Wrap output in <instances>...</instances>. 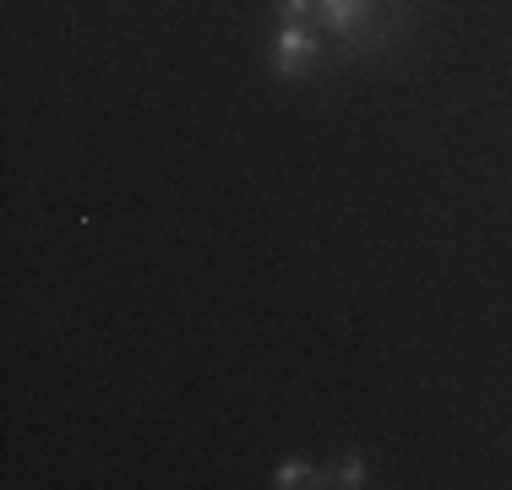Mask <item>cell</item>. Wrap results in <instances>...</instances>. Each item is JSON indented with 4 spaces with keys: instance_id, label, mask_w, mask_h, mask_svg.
I'll return each mask as SVG.
<instances>
[{
    "instance_id": "2",
    "label": "cell",
    "mask_w": 512,
    "mask_h": 490,
    "mask_svg": "<svg viewBox=\"0 0 512 490\" xmlns=\"http://www.w3.org/2000/svg\"><path fill=\"white\" fill-rule=\"evenodd\" d=\"M322 55H327V39H322L316 22H278L267 66H273L278 82H306L311 71L322 66Z\"/></svg>"
},
{
    "instance_id": "3",
    "label": "cell",
    "mask_w": 512,
    "mask_h": 490,
    "mask_svg": "<svg viewBox=\"0 0 512 490\" xmlns=\"http://www.w3.org/2000/svg\"><path fill=\"white\" fill-rule=\"evenodd\" d=\"M322 485H338V490H360L365 485V458L360 452H338L333 463L322 469Z\"/></svg>"
},
{
    "instance_id": "4",
    "label": "cell",
    "mask_w": 512,
    "mask_h": 490,
    "mask_svg": "<svg viewBox=\"0 0 512 490\" xmlns=\"http://www.w3.org/2000/svg\"><path fill=\"white\" fill-rule=\"evenodd\" d=\"M311 485H322V469L306 458H284L273 469V490H311Z\"/></svg>"
},
{
    "instance_id": "5",
    "label": "cell",
    "mask_w": 512,
    "mask_h": 490,
    "mask_svg": "<svg viewBox=\"0 0 512 490\" xmlns=\"http://www.w3.org/2000/svg\"><path fill=\"white\" fill-rule=\"evenodd\" d=\"M278 22H316V0H273Z\"/></svg>"
},
{
    "instance_id": "1",
    "label": "cell",
    "mask_w": 512,
    "mask_h": 490,
    "mask_svg": "<svg viewBox=\"0 0 512 490\" xmlns=\"http://www.w3.org/2000/svg\"><path fill=\"white\" fill-rule=\"evenodd\" d=\"M387 6H398V0H316V28L349 44V55H371L409 33V22H382Z\"/></svg>"
}]
</instances>
